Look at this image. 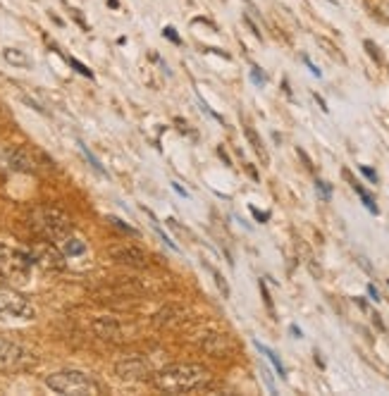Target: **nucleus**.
I'll list each match as a JSON object with an SVG mask.
<instances>
[{
  "label": "nucleus",
  "mask_w": 389,
  "mask_h": 396,
  "mask_svg": "<svg viewBox=\"0 0 389 396\" xmlns=\"http://www.w3.org/2000/svg\"><path fill=\"white\" fill-rule=\"evenodd\" d=\"M210 379L213 377H210L208 368L196 366V363H177V366H167L155 375H150L153 387L165 394L208 392Z\"/></svg>",
  "instance_id": "nucleus-1"
},
{
  "label": "nucleus",
  "mask_w": 389,
  "mask_h": 396,
  "mask_svg": "<svg viewBox=\"0 0 389 396\" xmlns=\"http://www.w3.org/2000/svg\"><path fill=\"white\" fill-rule=\"evenodd\" d=\"M29 224L41 239H48L53 244H60L67 234H72V222L62 210L51 206H36L29 213Z\"/></svg>",
  "instance_id": "nucleus-2"
},
{
  "label": "nucleus",
  "mask_w": 389,
  "mask_h": 396,
  "mask_svg": "<svg viewBox=\"0 0 389 396\" xmlns=\"http://www.w3.org/2000/svg\"><path fill=\"white\" fill-rule=\"evenodd\" d=\"M46 384L55 394H69V396H98L103 394L101 382H96L91 375L82 370H60L46 377Z\"/></svg>",
  "instance_id": "nucleus-3"
},
{
  "label": "nucleus",
  "mask_w": 389,
  "mask_h": 396,
  "mask_svg": "<svg viewBox=\"0 0 389 396\" xmlns=\"http://www.w3.org/2000/svg\"><path fill=\"white\" fill-rule=\"evenodd\" d=\"M31 265H34V260H31L29 253L0 246V280L21 285V282H26V277H29Z\"/></svg>",
  "instance_id": "nucleus-4"
},
{
  "label": "nucleus",
  "mask_w": 389,
  "mask_h": 396,
  "mask_svg": "<svg viewBox=\"0 0 389 396\" xmlns=\"http://www.w3.org/2000/svg\"><path fill=\"white\" fill-rule=\"evenodd\" d=\"M36 310L24 294L15 291L10 287H0V318H17V320H34Z\"/></svg>",
  "instance_id": "nucleus-5"
},
{
  "label": "nucleus",
  "mask_w": 389,
  "mask_h": 396,
  "mask_svg": "<svg viewBox=\"0 0 389 396\" xmlns=\"http://www.w3.org/2000/svg\"><path fill=\"white\" fill-rule=\"evenodd\" d=\"M31 363H34V358L24 346L0 336V372H19L29 368Z\"/></svg>",
  "instance_id": "nucleus-6"
},
{
  "label": "nucleus",
  "mask_w": 389,
  "mask_h": 396,
  "mask_svg": "<svg viewBox=\"0 0 389 396\" xmlns=\"http://www.w3.org/2000/svg\"><path fill=\"white\" fill-rule=\"evenodd\" d=\"M29 255L36 265H43L46 270H62L64 267V253L58 251L55 246H53V242H48V239L34 244V249L29 251Z\"/></svg>",
  "instance_id": "nucleus-7"
},
{
  "label": "nucleus",
  "mask_w": 389,
  "mask_h": 396,
  "mask_svg": "<svg viewBox=\"0 0 389 396\" xmlns=\"http://www.w3.org/2000/svg\"><path fill=\"white\" fill-rule=\"evenodd\" d=\"M107 255H110L115 263L127 265V267H146L148 265V255H146L144 249L134 244H120V246H110L107 249Z\"/></svg>",
  "instance_id": "nucleus-8"
},
{
  "label": "nucleus",
  "mask_w": 389,
  "mask_h": 396,
  "mask_svg": "<svg viewBox=\"0 0 389 396\" xmlns=\"http://www.w3.org/2000/svg\"><path fill=\"white\" fill-rule=\"evenodd\" d=\"M115 372L120 379H127V382H139V379H148L150 377V368L148 363L144 361L141 356H129L120 361L115 366Z\"/></svg>",
  "instance_id": "nucleus-9"
},
{
  "label": "nucleus",
  "mask_w": 389,
  "mask_h": 396,
  "mask_svg": "<svg viewBox=\"0 0 389 396\" xmlns=\"http://www.w3.org/2000/svg\"><path fill=\"white\" fill-rule=\"evenodd\" d=\"M5 163L15 172H36V158L31 155L29 148L24 146H12L5 151Z\"/></svg>",
  "instance_id": "nucleus-10"
},
{
  "label": "nucleus",
  "mask_w": 389,
  "mask_h": 396,
  "mask_svg": "<svg viewBox=\"0 0 389 396\" xmlns=\"http://www.w3.org/2000/svg\"><path fill=\"white\" fill-rule=\"evenodd\" d=\"M94 332H96V336H101V339H105V341H112V344L124 341V332L115 318H98L94 323Z\"/></svg>",
  "instance_id": "nucleus-11"
},
{
  "label": "nucleus",
  "mask_w": 389,
  "mask_h": 396,
  "mask_svg": "<svg viewBox=\"0 0 389 396\" xmlns=\"http://www.w3.org/2000/svg\"><path fill=\"white\" fill-rule=\"evenodd\" d=\"M203 351L213 358H227L232 353V341L227 334H208L203 339Z\"/></svg>",
  "instance_id": "nucleus-12"
},
{
  "label": "nucleus",
  "mask_w": 389,
  "mask_h": 396,
  "mask_svg": "<svg viewBox=\"0 0 389 396\" xmlns=\"http://www.w3.org/2000/svg\"><path fill=\"white\" fill-rule=\"evenodd\" d=\"M58 246H60V251L64 253V258H74V255L86 253V244H84L79 237H74V234H67V237H64Z\"/></svg>",
  "instance_id": "nucleus-13"
},
{
  "label": "nucleus",
  "mask_w": 389,
  "mask_h": 396,
  "mask_svg": "<svg viewBox=\"0 0 389 396\" xmlns=\"http://www.w3.org/2000/svg\"><path fill=\"white\" fill-rule=\"evenodd\" d=\"M3 57H5V62L12 67H31V57L26 55L24 51H19V48H5Z\"/></svg>",
  "instance_id": "nucleus-14"
},
{
  "label": "nucleus",
  "mask_w": 389,
  "mask_h": 396,
  "mask_svg": "<svg viewBox=\"0 0 389 396\" xmlns=\"http://www.w3.org/2000/svg\"><path fill=\"white\" fill-rule=\"evenodd\" d=\"M344 177H347V179L351 181V186H354V191H356V194L361 196V201H363V206L368 208V210L372 213V215H377V213H380V210H377V206H375V201H372V196L368 194V191L363 189V186L358 184V181H356V179H351V174L347 172V170H344Z\"/></svg>",
  "instance_id": "nucleus-15"
},
{
  "label": "nucleus",
  "mask_w": 389,
  "mask_h": 396,
  "mask_svg": "<svg viewBox=\"0 0 389 396\" xmlns=\"http://www.w3.org/2000/svg\"><path fill=\"white\" fill-rule=\"evenodd\" d=\"M246 138L251 141V146H253V151L258 153V158L263 160V165H268L270 163V158H268V153H266V146H263V141H261V136H258L256 132H253V127H246Z\"/></svg>",
  "instance_id": "nucleus-16"
},
{
  "label": "nucleus",
  "mask_w": 389,
  "mask_h": 396,
  "mask_svg": "<svg viewBox=\"0 0 389 396\" xmlns=\"http://www.w3.org/2000/svg\"><path fill=\"white\" fill-rule=\"evenodd\" d=\"M256 346H258V349H261L263 353H266V356H268V361L273 363V366H275V370L279 372V377H282V379L287 377V370H284V366H282V361H279V356H277V353H275V351H270L268 346H263L261 341H256Z\"/></svg>",
  "instance_id": "nucleus-17"
},
{
  "label": "nucleus",
  "mask_w": 389,
  "mask_h": 396,
  "mask_svg": "<svg viewBox=\"0 0 389 396\" xmlns=\"http://www.w3.org/2000/svg\"><path fill=\"white\" fill-rule=\"evenodd\" d=\"M64 60H67V62H69V65H72L74 69H77V72H79V74H84V77L94 79V72H91V69H89V67H86V65H82V62H79V60H74V57H69V55H64Z\"/></svg>",
  "instance_id": "nucleus-18"
},
{
  "label": "nucleus",
  "mask_w": 389,
  "mask_h": 396,
  "mask_svg": "<svg viewBox=\"0 0 389 396\" xmlns=\"http://www.w3.org/2000/svg\"><path fill=\"white\" fill-rule=\"evenodd\" d=\"M79 146H82V151H84V155H86V160H89V163H91V165H94V170H96V172H101V174H103V172H105V170H103V165L98 163V160H96V155H94V153H91V151H89V148H86V146H84V143H79Z\"/></svg>",
  "instance_id": "nucleus-19"
},
{
  "label": "nucleus",
  "mask_w": 389,
  "mask_h": 396,
  "mask_svg": "<svg viewBox=\"0 0 389 396\" xmlns=\"http://www.w3.org/2000/svg\"><path fill=\"white\" fill-rule=\"evenodd\" d=\"M107 220H110L112 224H115V227H120L122 232H127V234H132V237H139V232L134 227H129L127 222H122V220H117V217H107Z\"/></svg>",
  "instance_id": "nucleus-20"
},
{
  "label": "nucleus",
  "mask_w": 389,
  "mask_h": 396,
  "mask_svg": "<svg viewBox=\"0 0 389 396\" xmlns=\"http://www.w3.org/2000/svg\"><path fill=\"white\" fill-rule=\"evenodd\" d=\"M365 51H368V55L372 57V60H377V62H382V55H380V51H377V46L372 44V41H365Z\"/></svg>",
  "instance_id": "nucleus-21"
},
{
  "label": "nucleus",
  "mask_w": 389,
  "mask_h": 396,
  "mask_svg": "<svg viewBox=\"0 0 389 396\" xmlns=\"http://www.w3.org/2000/svg\"><path fill=\"white\" fill-rule=\"evenodd\" d=\"M251 79H253V84H256V87H263V84H266V74L261 72V67L251 69Z\"/></svg>",
  "instance_id": "nucleus-22"
},
{
  "label": "nucleus",
  "mask_w": 389,
  "mask_h": 396,
  "mask_svg": "<svg viewBox=\"0 0 389 396\" xmlns=\"http://www.w3.org/2000/svg\"><path fill=\"white\" fill-rule=\"evenodd\" d=\"M213 277H215V282H218V287H220V291H223V296L227 298V296H230V287H227V282L223 280V275L213 270Z\"/></svg>",
  "instance_id": "nucleus-23"
},
{
  "label": "nucleus",
  "mask_w": 389,
  "mask_h": 396,
  "mask_svg": "<svg viewBox=\"0 0 389 396\" xmlns=\"http://www.w3.org/2000/svg\"><path fill=\"white\" fill-rule=\"evenodd\" d=\"M10 122H12V115H10L8 108H5V105L0 103V129H3L5 125H10Z\"/></svg>",
  "instance_id": "nucleus-24"
},
{
  "label": "nucleus",
  "mask_w": 389,
  "mask_h": 396,
  "mask_svg": "<svg viewBox=\"0 0 389 396\" xmlns=\"http://www.w3.org/2000/svg\"><path fill=\"white\" fill-rule=\"evenodd\" d=\"M261 291H263V298H266V306H268V310H270V315H275V306H273V298H270V294H268L266 282H261Z\"/></svg>",
  "instance_id": "nucleus-25"
},
{
  "label": "nucleus",
  "mask_w": 389,
  "mask_h": 396,
  "mask_svg": "<svg viewBox=\"0 0 389 396\" xmlns=\"http://www.w3.org/2000/svg\"><path fill=\"white\" fill-rule=\"evenodd\" d=\"M315 186H318V191L322 194V198H325V201H329V196H332V189H329L327 181H315Z\"/></svg>",
  "instance_id": "nucleus-26"
},
{
  "label": "nucleus",
  "mask_w": 389,
  "mask_h": 396,
  "mask_svg": "<svg viewBox=\"0 0 389 396\" xmlns=\"http://www.w3.org/2000/svg\"><path fill=\"white\" fill-rule=\"evenodd\" d=\"M163 36H167V39H170L172 44H180V36H177V31L172 29V26H165V29H163Z\"/></svg>",
  "instance_id": "nucleus-27"
},
{
  "label": "nucleus",
  "mask_w": 389,
  "mask_h": 396,
  "mask_svg": "<svg viewBox=\"0 0 389 396\" xmlns=\"http://www.w3.org/2000/svg\"><path fill=\"white\" fill-rule=\"evenodd\" d=\"M361 174L368 177L372 184H377V174H375V170H370V168H365V165H361Z\"/></svg>",
  "instance_id": "nucleus-28"
},
{
  "label": "nucleus",
  "mask_w": 389,
  "mask_h": 396,
  "mask_svg": "<svg viewBox=\"0 0 389 396\" xmlns=\"http://www.w3.org/2000/svg\"><path fill=\"white\" fill-rule=\"evenodd\" d=\"M251 213H253V217H256L258 222H268L270 220V213H261V210H256V208H251Z\"/></svg>",
  "instance_id": "nucleus-29"
},
{
  "label": "nucleus",
  "mask_w": 389,
  "mask_h": 396,
  "mask_svg": "<svg viewBox=\"0 0 389 396\" xmlns=\"http://www.w3.org/2000/svg\"><path fill=\"white\" fill-rule=\"evenodd\" d=\"M69 12H72V17L77 19L79 24H82V29H84V31H89V24L84 22V17H82V15H79V10H69Z\"/></svg>",
  "instance_id": "nucleus-30"
},
{
  "label": "nucleus",
  "mask_w": 389,
  "mask_h": 396,
  "mask_svg": "<svg viewBox=\"0 0 389 396\" xmlns=\"http://www.w3.org/2000/svg\"><path fill=\"white\" fill-rule=\"evenodd\" d=\"M368 294H370V298H372V301H382V298H380V294H377V289L372 287V285H368Z\"/></svg>",
  "instance_id": "nucleus-31"
},
{
  "label": "nucleus",
  "mask_w": 389,
  "mask_h": 396,
  "mask_svg": "<svg viewBox=\"0 0 389 396\" xmlns=\"http://www.w3.org/2000/svg\"><path fill=\"white\" fill-rule=\"evenodd\" d=\"M172 189H175V191H177V194H182V196H184V198L189 196V194H187V191H184V189H182V186H180V184H172Z\"/></svg>",
  "instance_id": "nucleus-32"
},
{
  "label": "nucleus",
  "mask_w": 389,
  "mask_h": 396,
  "mask_svg": "<svg viewBox=\"0 0 389 396\" xmlns=\"http://www.w3.org/2000/svg\"><path fill=\"white\" fill-rule=\"evenodd\" d=\"M107 5H110L112 10H117V8H120V3H117V0H107Z\"/></svg>",
  "instance_id": "nucleus-33"
}]
</instances>
